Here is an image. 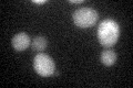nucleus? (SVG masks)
Masks as SVG:
<instances>
[{"label": "nucleus", "mask_w": 133, "mask_h": 88, "mask_svg": "<svg viewBox=\"0 0 133 88\" xmlns=\"http://www.w3.org/2000/svg\"><path fill=\"white\" fill-rule=\"evenodd\" d=\"M120 36V27L112 19H105L99 24L98 39L102 46L111 49L118 42Z\"/></svg>", "instance_id": "f257e3e1"}, {"label": "nucleus", "mask_w": 133, "mask_h": 88, "mask_svg": "<svg viewBox=\"0 0 133 88\" xmlns=\"http://www.w3.org/2000/svg\"><path fill=\"white\" fill-rule=\"evenodd\" d=\"M73 22L77 27L81 29H87L93 27L98 21V12L92 8H79L77 11H74L72 15Z\"/></svg>", "instance_id": "f03ea898"}, {"label": "nucleus", "mask_w": 133, "mask_h": 88, "mask_svg": "<svg viewBox=\"0 0 133 88\" xmlns=\"http://www.w3.org/2000/svg\"><path fill=\"white\" fill-rule=\"evenodd\" d=\"M33 68L36 73L42 77H49L55 74L56 64L50 56L39 53L33 58Z\"/></svg>", "instance_id": "7ed1b4c3"}, {"label": "nucleus", "mask_w": 133, "mask_h": 88, "mask_svg": "<svg viewBox=\"0 0 133 88\" xmlns=\"http://www.w3.org/2000/svg\"><path fill=\"white\" fill-rule=\"evenodd\" d=\"M31 41H30V37L27 33L24 32H20V33H17L16 35H14L11 40V44H12V47H14L17 52H22L24 50H27L30 45Z\"/></svg>", "instance_id": "20e7f679"}, {"label": "nucleus", "mask_w": 133, "mask_h": 88, "mask_svg": "<svg viewBox=\"0 0 133 88\" xmlns=\"http://www.w3.org/2000/svg\"><path fill=\"white\" fill-rule=\"evenodd\" d=\"M116 61V54L113 50L107 49L101 53V62L105 66H112Z\"/></svg>", "instance_id": "39448f33"}, {"label": "nucleus", "mask_w": 133, "mask_h": 88, "mask_svg": "<svg viewBox=\"0 0 133 88\" xmlns=\"http://www.w3.org/2000/svg\"><path fill=\"white\" fill-rule=\"evenodd\" d=\"M47 45H48V41L45 40V37L43 36H36L35 39L32 40V43H31V47L33 51L41 53L43 52L45 49H47Z\"/></svg>", "instance_id": "423d86ee"}, {"label": "nucleus", "mask_w": 133, "mask_h": 88, "mask_svg": "<svg viewBox=\"0 0 133 88\" xmlns=\"http://www.w3.org/2000/svg\"><path fill=\"white\" fill-rule=\"evenodd\" d=\"M69 2L70 3H83L84 1H83V0H70Z\"/></svg>", "instance_id": "0eeeda50"}, {"label": "nucleus", "mask_w": 133, "mask_h": 88, "mask_svg": "<svg viewBox=\"0 0 133 88\" xmlns=\"http://www.w3.org/2000/svg\"><path fill=\"white\" fill-rule=\"evenodd\" d=\"M33 2L38 3V5H43V3H45V0H41V1H38V0H33Z\"/></svg>", "instance_id": "6e6552de"}]
</instances>
